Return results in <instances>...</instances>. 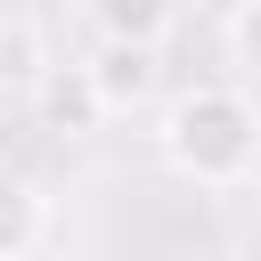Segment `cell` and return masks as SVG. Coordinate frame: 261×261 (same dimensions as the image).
<instances>
[{
  "label": "cell",
  "instance_id": "1",
  "mask_svg": "<svg viewBox=\"0 0 261 261\" xmlns=\"http://www.w3.org/2000/svg\"><path fill=\"white\" fill-rule=\"evenodd\" d=\"M155 155L188 188H253L261 171V98L245 82H188L155 114Z\"/></svg>",
  "mask_w": 261,
  "mask_h": 261
},
{
  "label": "cell",
  "instance_id": "2",
  "mask_svg": "<svg viewBox=\"0 0 261 261\" xmlns=\"http://www.w3.org/2000/svg\"><path fill=\"white\" fill-rule=\"evenodd\" d=\"M82 90H90L98 122L155 106V98H163V49H139V41H98V49H90V65H82Z\"/></svg>",
  "mask_w": 261,
  "mask_h": 261
},
{
  "label": "cell",
  "instance_id": "3",
  "mask_svg": "<svg viewBox=\"0 0 261 261\" xmlns=\"http://www.w3.org/2000/svg\"><path fill=\"white\" fill-rule=\"evenodd\" d=\"M57 82V57H49V33L24 16V8H0V106H24Z\"/></svg>",
  "mask_w": 261,
  "mask_h": 261
},
{
  "label": "cell",
  "instance_id": "4",
  "mask_svg": "<svg viewBox=\"0 0 261 261\" xmlns=\"http://www.w3.org/2000/svg\"><path fill=\"white\" fill-rule=\"evenodd\" d=\"M49 245V196L16 171H0V261H33Z\"/></svg>",
  "mask_w": 261,
  "mask_h": 261
},
{
  "label": "cell",
  "instance_id": "5",
  "mask_svg": "<svg viewBox=\"0 0 261 261\" xmlns=\"http://www.w3.org/2000/svg\"><path fill=\"white\" fill-rule=\"evenodd\" d=\"M90 8V33L98 41H139V49H163V33H171V0H82Z\"/></svg>",
  "mask_w": 261,
  "mask_h": 261
},
{
  "label": "cell",
  "instance_id": "6",
  "mask_svg": "<svg viewBox=\"0 0 261 261\" xmlns=\"http://www.w3.org/2000/svg\"><path fill=\"white\" fill-rule=\"evenodd\" d=\"M220 49H228V65H237L245 82H261V0H237V8H228Z\"/></svg>",
  "mask_w": 261,
  "mask_h": 261
},
{
  "label": "cell",
  "instance_id": "7",
  "mask_svg": "<svg viewBox=\"0 0 261 261\" xmlns=\"http://www.w3.org/2000/svg\"><path fill=\"white\" fill-rule=\"evenodd\" d=\"M0 8H16V0H0Z\"/></svg>",
  "mask_w": 261,
  "mask_h": 261
},
{
  "label": "cell",
  "instance_id": "8",
  "mask_svg": "<svg viewBox=\"0 0 261 261\" xmlns=\"http://www.w3.org/2000/svg\"><path fill=\"white\" fill-rule=\"evenodd\" d=\"M253 188H261V171H253Z\"/></svg>",
  "mask_w": 261,
  "mask_h": 261
}]
</instances>
